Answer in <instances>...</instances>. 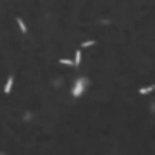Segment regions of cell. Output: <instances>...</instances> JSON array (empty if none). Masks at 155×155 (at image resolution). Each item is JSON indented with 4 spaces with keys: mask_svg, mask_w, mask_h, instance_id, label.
I'll return each mask as SVG.
<instances>
[{
    "mask_svg": "<svg viewBox=\"0 0 155 155\" xmlns=\"http://www.w3.org/2000/svg\"><path fill=\"white\" fill-rule=\"evenodd\" d=\"M59 63H61V64H65V65H73V61H72V59H65V58L59 59Z\"/></svg>",
    "mask_w": 155,
    "mask_h": 155,
    "instance_id": "6",
    "label": "cell"
},
{
    "mask_svg": "<svg viewBox=\"0 0 155 155\" xmlns=\"http://www.w3.org/2000/svg\"><path fill=\"white\" fill-rule=\"evenodd\" d=\"M12 84H14V76H9L8 78V81H6V85H5V93L8 94L9 91H11V88H12Z\"/></svg>",
    "mask_w": 155,
    "mask_h": 155,
    "instance_id": "2",
    "label": "cell"
},
{
    "mask_svg": "<svg viewBox=\"0 0 155 155\" xmlns=\"http://www.w3.org/2000/svg\"><path fill=\"white\" fill-rule=\"evenodd\" d=\"M90 46H94V41H85L81 44V47H90Z\"/></svg>",
    "mask_w": 155,
    "mask_h": 155,
    "instance_id": "7",
    "label": "cell"
},
{
    "mask_svg": "<svg viewBox=\"0 0 155 155\" xmlns=\"http://www.w3.org/2000/svg\"><path fill=\"white\" fill-rule=\"evenodd\" d=\"M152 90H154V85H149L147 88H141V90H140V94H146V93L152 91Z\"/></svg>",
    "mask_w": 155,
    "mask_h": 155,
    "instance_id": "5",
    "label": "cell"
},
{
    "mask_svg": "<svg viewBox=\"0 0 155 155\" xmlns=\"http://www.w3.org/2000/svg\"><path fill=\"white\" fill-rule=\"evenodd\" d=\"M17 23H18V26H20V29H22L23 33L28 32V28H26V24H24V22H23L22 18H17Z\"/></svg>",
    "mask_w": 155,
    "mask_h": 155,
    "instance_id": "3",
    "label": "cell"
},
{
    "mask_svg": "<svg viewBox=\"0 0 155 155\" xmlns=\"http://www.w3.org/2000/svg\"><path fill=\"white\" fill-rule=\"evenodd\" d=\"M82 90H84V87H82V79H78L76 87H75V90H73V96H79V94L82 93Z\"/></svg>",
    "mask_w": 155,
    "mask_h": 155,
    "instance_id": "1",
    "label": "cell"
},
{
    "mask_svg": "<svg viewBox=\"0 0 155 155\" xmlns=\"http://www.w3.org/2000/svg\"><path fill=\"white\" fill-rule=\"evenodd\" d=\"M81 64V50L76 52V56H75V61H73V65H79Z\"/></svg>",
    "mask_w": 155,
    "mask_h": 155,
    "instance_id": "4",
    "label": "cell"
}]
</instances>
